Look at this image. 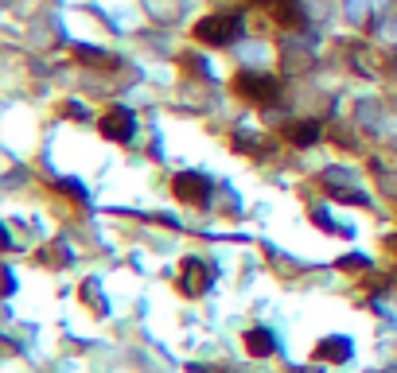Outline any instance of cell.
Wrapping results in <instances>:
<instances>
[{"label":"cell","mask_w":397,"mask_h":373,"mask_svg":"<svg viewBox=\"0 0 397 373\" xmlns=\"http://www.w3.org/2000/svg\"><path fill=\"white\" fill-rule=\"evenodd\" d=\"M241 36V20L238 16H206L195 24V39L206 47H230Z\"/></svg>","instance_id":"cell-1"},{"label":"cell","mask_w":397,"mask_h":373,"mask_svg":"<svg viewBox=\"0 0 397 373\" xmlns=\"http://www.w3.org/2000/svg\"><path fill=\"white\" fill-rule=\"evenodd\" d=\"M176 194L191 206H206L210 203V183L203 175H195V171H183V175H176Z\"/></svg>","instance_id":"cell-2"},{"label":"cell","mask_w":397,"mask_h":373,"mask_svg":"<svg viewBox=\"0 0 397 373\" xmlns=\"http://www.w3.org/2000/svg\"><path fill=\"white\" fill-rule=\"evenodd\" d=\"M238 90L250 97V101H257V105H269V101L277 97L280 86H277V78H265V74H241Z\"/></svg>","instance_id":"cell-3"},{"label":"cell","mask_w":397,"mask_h":373,"mask_svg":"<svg viewBox=\"0 0 397 373\" xmlns=\"http://www.w3.org/2000/svg\"><path fill=\"white\" fill-rule=\"evenodd\" d=\"M97 129H101V136H109V140H132L136 120H132L129 109H109L106 117L97 120Z\"/></svg>","instance_id":"cell-4"},{"label":"cell","mask_w":397,"mask_h":373,"mask_svg":"<svg viewBox=\"0 0 397 373\" xmlns=\"http://www.w3.org/2000/svg\"><path fill=\"white\" fill-rule=\"evenodd\" d=\"M210 284V268L199 265V261H187V268H183V292H191V296H199V292Z\"/></svg>","instance_id":"cell-5"},{"label":"cell","mask_w":397,"mask_h":373,"mask_svg":"<svg viewBox=\"0 0 397 373\" xmlns=\"http://www.w3.org/2000/svg\"><path fill=\"white\" fill-rule=\"evenodd\" d=\"M289 140L292 144H315V140H320V125H315V120H304V125H292L289 129Z\"/></svg>","instance_id":"cell-6"},{"label":"cell","mask_w":397,"mask_h":373,"mask_svg":"<svg viewBox=\"0 0 397 373\" xmlns=\"http://www.w3.org/2000/svg\"><path fill=\"white\" fill-rule=\"evenodd\" d=\"M320 354H324V358L343 361V358H350V342H347V338H327L324 346H320Z\"/></svg>","instance_id":"cell-7"},{"label":"cell","mask_w":397,"mask_h":373,"mask_svg":"<svg viewBox=\"0 0 397 373\" xmlns=\"http://www.w3.org/2000/svg\"><path fill=\"white\" fill-rule=\"evenodd\" d=\"M277 20H280V24H289V27H300L304 24V16L296 12V4H292V0H280V4H277Z\"/></svg>","instance_id":"cell-8"},{"label":"cell","mask_w":397,"mask_h":373,"mask_svg":"<svg viewBox=\"0 0 397 373\" xmlns=\"http://www.w3.org/2000/svg\"><path fill=\"white\" fill-rule=\"evenodd\" d=\"M245 346H250L253 354H269V350H273V338L265 335V331H253V335H245Z\"/></svg>","instance_id":"cell-9"},{"label":"cell","mask_w":397,"mask_h":373,"mask_svg":"<svg viewBox=\"0 0 397 373\" xmlns=\"http://www.w3.org/2000/svg\"><path fill=\"white\" fill-rule=\"evenodd\" d=\"M257 4H269V0H257Z\"/></svg>","instance_id":"cell-10"}]
</instances>
